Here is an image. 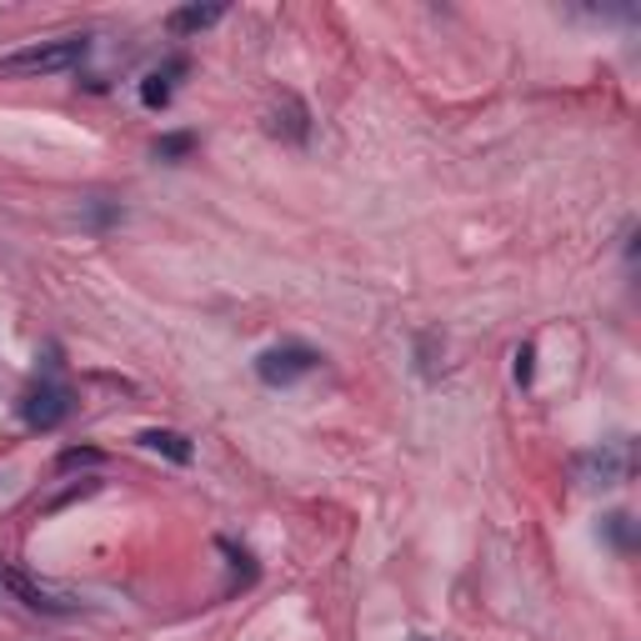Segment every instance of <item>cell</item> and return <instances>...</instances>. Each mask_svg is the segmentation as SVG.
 I'll return each mask as SVG.
<instances>
[{
	"label": "cell",
	"instance_id": "obj_1",
	"mask_svg": "<svg viewBox=\"0 0 641 641\" xmlns=\"http://www.w3.org/2000/svg\"><path fill=\"white\" fill-rule=\"evenodd\" d=\"M90 51L86 35H61V41H41L25 45V51L0 55V81H41V76H61V71L81 66Z\"/></svg>",
	"mask_w": 641,
	"mask_h": 641
},
{
	"label": "cell",
	"instance_id": "obj_2",
	"mask_svg": "<svg viewBox=\"0 0 641 641\" xmlns=\"http://www.w3.org/2000/svg\"><path fill=\"white\" fill-rule=\"evenodd\" d=\"M316 361H321V356H316L311 346L286 341V346H271V351H261V356H256V376H261L266 386H291V381L311 376Z\"/></svg>",
	"mask_w": 641,
	"mask_h": 641
},
{
	"label": "cell",
	"instance_id": "obj_3",
	"mask_svg": "<svg viewBox=\"0 0 641 641\" xmlns=\"http://www.w3.org/2000/svg\"><path fill=\"white\" fill-rule=\"evenodd\" d=\"M21 416H25V426H35V431H55V426L71 416V392L61 386V381H35L31 392L21 396Z\"/></svg>",
	"mask_w": 641,
	"mask_h": 641
},
{
	"label": "cell",
	"instance_id": "obj_4",
	"mask_svg": "<svg viewBox=\"0 0 641 641\" xmlns=\"http://www.w3.org/2000/svg\"><path fill=\"white\" fill-rule=\"evenodd\" d=\"M0 581L11 587V597L21 601V607L45 611V617H66V611L81 607V601H71L66 591H55V587H45V581H35V576H25L21 566H6V571H0Z\"/></svg>",
	"mask_w": 641,
	"mask_h": 641
},
{
	"label": "cell",
	"instance_id": "obj_5",
	"mask_svg": "<svg viewBox=\"0 0 641 641\" xmlns=\"http://www.w3.org/2000/svg\"><path fill=\"white\" fill-rule=\"evenodd\" d=\"M576 471H581L587 487H601V491L621 487V481H627V446H601V451L576 461Z\"/></svg>",
	"mask_w": 641,
	"mask_h": 641
},
{
	"label": "cell",
	"instance_id": "obj_6",
	"mask_svg": "<svg viewBox=\"0 0 641 641\" xmlns=\"http://www.w3.org/2000/svg\"><path fill=\"white\" fill-rule=\"evenodd\" d=\"M141 446H146V451H156V457L175 461V467H185V461L196 457L191 441H185L181 431H171V426H151V431H141Z\"/></svg>",
	"mask_w": 641,
	"mask_h": 641
},
{
	"label": "cell",
	"instance_id": "obj_7",
	"mask_svg": "<svg viewBox=\"0 0 641 641\" xmlns=\"http://www.w3.org/2000/svg\"><path fill=\"white\" fill-rule=\"evenodd\" d=\"M226 15V6H181V11H171V31L175 35H201V31H211V25Z\"/></svg>",
	"mask_w": 641,
	"mask_h": 641
},
{
	"label": "cell",
	"instance_id": "obj_8",
	"mask_svg": "<svg viewBox=\"0 0 641 641\" xmlns=\"http://www.w3.org/2000/svg\"><path fill=\"white\" fill-rule=\"evenodd\" d=\"M181 61H175V66H165V71H151V76H146L141 81V100H146V106H151V110H165V106H171V76H181Z\"/></svg>",
	"mask_w": 641,
	"mask_h": 641
},
{
	"label": "cell",
	"instance_id": "obj_9",
	"mask_svg": "<svg viewBox=\"0 0 641 641\" xmlns=\"http://www.w3.org/2000/svg\"><path fill=\"white\" fill-rule=\"evenodd\" d=\"M196 151V136L191 131H175V136H161L156 141V161H181V156Z\"/></svg>",
	"mask_w": 641,
	"mask_h": 641
},
{
	"label": "cell",
	"instance_id": "obj_10",
	"mask_svg": "<svg viewBox=\"0 0 641 641\" xmlns=\"http://www.w3.org/2000/svg\"><path fill=\"white\" fill-rule=\"evenodd\" d=\"M271 131L276 136H291V141H306V110H301V100H286V120H271Z\"/></svg>",
	"mask_w": 641,
	"mask_h": 641
},
{
	"label": "cell",
	"instance_id": "obj_11",
	"mask_svg": "<svg viewBox=\"0 0 641 641\" xmlns=\"http://www.w3.org/2000/svg\"><path fill=\"white\" fill-rule=\"evenodd\" d=\"M96 461H100L96 446H71V451H61V461H55V467L71 471V467H96Z\"/></svg>",
	"mask_w": 641,
	"mask_h": 641
},
{
	"label": "cell",
	"instance_id": "obj_12",
	"mask_svg": "<svg viewBox=\"0 0 641 641\" xmlns=\"http://www.w3.org/2000/svg\"><path fill=\"white\" fill-rule=\"evenodd\" d=\"M511 371H516V381H522V386H532V376H536V346L516 351V366H511Z\"/></svg>",
	"mask_w": 641,
	"mask_h": 641
},
{
	"label": "cell",
	"instance_id": "obj_13",
	"mask_svg": "<svg viewBox=\"0 0 641 641\" xmlns=\"http://www.w3.org/2000/svg\"><path fill=\"white\" fill-rule=\"evenodd\" d=\"M607 532H611V542H617V546H627L631 542V516H621V511H617V516H607Z\"/></svg>",
	"mask_w": 641,
	"mask_h": 641
}]
</instances>
